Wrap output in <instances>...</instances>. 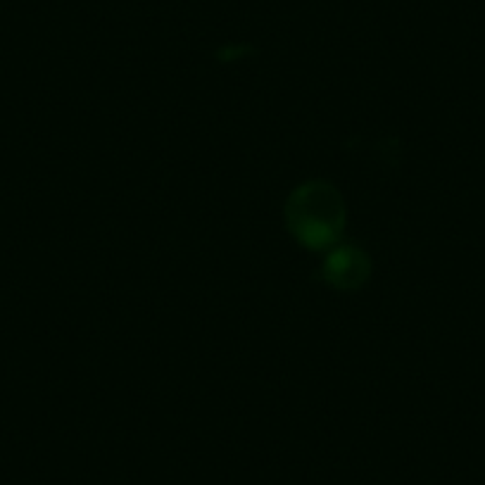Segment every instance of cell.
<instances>
[{
  "label": "cell",
  "instance_id": "obj_1",
  "mask_svg": "<svg viewBox=\"0 0 485 485\" xmlns=\"http://www.w3.org/2000/svg\"><path fill=\"white\" fill-rule=\"evenodd\" d=\"M286 222L293 236L307 248L322 250L334 245L345 224L341 193L324 181L300 186L286 203Z\"/></svg>",
  "mask_w": 485,
  "mask_h": 485
},
{
  "label": "cell",
  "instance_id": "obj_2",
  "mask_svg": "<svg viewBox=\"0 0 485 485\" xmlns=\"http://www.w3.org/2000/svg\"><path fill=\"white\" fill-rule=\"evenodd\" d=\"M371 274V262L364 250L338 248L324 264V279L338 290H354L364 286Z\"/></svg>",
  "mask_w": 485,
  "mask_h": 485
}]
</instances>
